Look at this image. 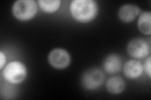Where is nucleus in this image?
Instances as JSON below:
<instances>
[{"label": "nucleus", "mask_w": 151, "mask_h": 100, "mask_svg": "<svg viewBox=\"0 0 151 100\" xmlns=\"http://www.w3.org/2000/svg\"><path fill=\"white\" fill-rule=\"evenodd\" d=\"M70 15L79 23H88L93 21L99 13V6L93 0H73L69 6Z\"/></svg>", "instance_id": "obj_1"}, {"label": "nucleus", "mask_w": 151, "mask_h": 100, "mask_svg": "<svg viewBox=\"0 0 151 100\" xmlns=\"http://www.w3.org/2000/svg\"><path fill=\"white\" fill-rule=\"evenodd\" d=\"M28 74L27 66L19 61H13L4 67L3 78L8 83L18 84L25 80Z\"/></svg>", "instance_id": "obj_2"}, {"label": "nucleus", "mask_w": 151, "mask_h": 100, "mask_svg": "<svg viewBox=\"0 0 151 100\" xmlns=\"http://www.w3.org/2000/svg\"><path fill=\"white\" fill-rule=\"evenodd\" d=\"M37 4L34 0H18L12 6V13L21 21H29L37 13Z\"/></svg>", "instance_id": "obj_3"}, {"label": "nucleus", "mask_w": 151, "mask_h": 100, "mask_svg": "<svg viewBox=\"0 0 151 100\" xmlns=\"http://www.w3.org/2000/svg\"><path fill=\"white\" fill-rule=\"evenodd\" d=\"M105 81V76L103 71L97 68H91L85 71L81 77V84L87 90L98 89Z\"/></svg>", "instance_id": "obj_4"}, {"label": "nucleus", "mask_w": 151, "mask_h": 100, "mask_svg": "<svg viewBox=\"0 0 151 100\" xmlns=\"http://www.w3.org/2000/svg\"><path fill=\"white\" fill-rule=\"evenodd\" d=\"M150 43L143 38H135L129 41L127 46L128 54L137 59L144 58L150 53Z\"/></svg>", "instance_id": "obj_5"}, {"label": "nucleus", "mask_w": 151, "mask_h": 100, "mask_svg": "<svg viewBox=\"0 0 151 100\" xmlns=\"http://www.w3.org/2000/svg\"><path fill=\"white\" fill-rule=\"evenodd\" d=\"M47 60L52 67L57 70L68 68L71 61V58L68 51L59 48L52 50L48 55Z\"/></svg>", "instance_id": "obj_6"}, {"label": "nucleus", "mask_w": 151, "mask_h": 100, "mask_svg": "<svg viewBox=\"0 0 151 100\" xmlns=\"http://www.w3.org/2000/svg\"><path fill=\"white\" fill-rule=\"evenodd\" d=\"M140 11L138 6L133 4H125L122 5L118 11V16L120 20L124 23L133 21Z\"/></svg>", "instance_id": "obj_7"}, {"label": "nucleus", "mask_w": 151, "mask_h": 100, "mask_svg": "<svg viewBox=\"0 0 151 100\" xmlns=\"http://www.w3.org/2000/svg\"><path fill=\"white\" fill-rule=\"evenodd\" d=\"M124 74L130 79L139 78L144 72L143 65L138 60H129L124 66Z\"/></svg>", "instance_id": "obj_8"}, {"label": "nucleus", "mask_w": 151, "mask_h": 100, "mask_svg": "<svg viewBox=\"0 0 151 100\" xmlns=\"http://www.w3.org/2000/svg\"><path fill=\"white\" fill-rule=\"evenodd\" d=\"M103 68L109 74H116L120 71L122 67L121 57L116 54H111L106 57L103 61Z\"/></svg>", "instance_id": "obj_9"}, {"label": "nucleus", "mask_w": 151, "mask_h": 100, "mask_svg": "<svg viewBox=\"0 0 151 100\" xmlns=\"http://www.w3.org/2000/svg\"><path fill=\"white\" fill-rule=\"evenodd\" d=\"M107 91L113 94H119L124 91L125 83L124 79L119 76H114L107 80L106 83Z\"/></svg>", "instance_id": "obj_10"}, {"label": "nucleus", "mask_w": 151, "mask_h": 100, "mask_svg": "<svg viewBox=\"0 0 151 100\" xmlns=\"http://www.w3.org/2000/svg\"><path fill=\"white\" fill-rule=\"evenodd\" d=\"M137 27L139 30L145 35L151 34V13L144 11L142 13L138 19Z\"/></svg>", "instance_id": "obj_11"}, {"label": "nucleus", "mask_w": 151, "mask_h": 100, "mask_svg": "<svg viewBox=\"0 0 151 100\" xmlns=\"http://www.w3.org/2000/svg\"><path fill=\"white\" fill-rule=\"evenodd\" d=\"M38 4L42 11L47 13H53L60 6V0H39Z\"/></svg>", "instance_id": "obj_12"}, {"label": "nucleus", "mask_w": 151, "mask_h": 100, "mask_svg": "<svg viewBox=\"0 0 151 100\" xmlns=\"http://www.w3.org/2000/svg\"><path fill=\"white\" fill-rule=\"evenodd\" d=\"M143 68L144 71L146 74H147L149 78L151 77V57L149 55L148 58H146V60L144 62V64L143 65Z\"/></svg>", "instance_id": "obj_13"}, {"label": "nucleus", "mask_w": 151, "mask_h": 100, "mask_svg": "<svg viewBox=\"0 0 151 100\" xmlns=\"http://www.w3.org/2000/svg\"><path fill=\"white\" fill-rule=\"evenodd\" d=\"M6 62V56L3 53L2 51L0 52V69L2 70Z\"/></svg>", "instance_id": "obj_14"}]
</instances>
